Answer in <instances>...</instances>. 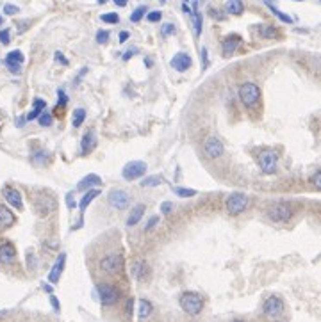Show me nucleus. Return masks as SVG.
Segmentation results:
<instances>
[{
	"label": "nucleus",
	"mask_w": 321,
	"mask_h": 322,
	"mask_svg": "<svg viewBox=\"0 0 321 322\" xmlns=\"http://www.w3.org/2000/svg\"><path fill=\"white\" fill-rule=\"evenodd\" d=\"M15 214L5 205H0V228H9L15 223Z\"/></svg>",
	"instance_id": "nucleus-23"
},
{
	"label": "nucleus",
	"mask_w": 321,
	"mask_h": 322,
	"mask_svg": "<svg viewBox=\"0 0 321 322\" xmlns=\"http://www.w3.org/2000/svg\"><path fill=\"white\" fill-rule=\"evenodd\" d=\"M2 22H4V20H2V16H0V25H2Z\"/></svg>",
	"instance_id": "nucleus-59"
},
{
	"label": "nucleus",
	"mask_w": 321,
	"mask_h": 322,
	"mask_svg": "<svg viewBox=\"0 0 321 322\" xmlns=\"http://www.w3.org/2000/svg\"><path fill=\"white\" fill-rule=\"evenodd\" d=\"M45 107H47V102H45L43 98H36L34 103H32V111L25 116V119H27V121H34V119H38V116L43 113Z\"/></svg>",
	"instance_id": "nucleus-24"
},
{
	"label": "nucleus",
	"mask_w": 321,
	"mask_h": 322,
	"mask_svg": "<svg viewBox=\"0 0 321 322\" xmlns=\"http://www.w3.org/2000/svg\"><path fill=\"white\" fill-rule=\"evenodd\" d=\"M0 43L2 45H9L11 43V30L9 29L0 30Z\"/></svg>",
	"instance_id": "nucleus-39"
},
{
	"label": "nucleus",
	"mask_w": 321,
	"mask_h": 322,
	"mask_svg": "<svg viewBox=\"0 0 321 322\" xmlns=\"http://www.w3.org/2000/svg\"><path fill=\"white\" fill-rule=\"evenodd\" d=\"M113 2H114L116 5H118V7H123V5H127L128 0H113Z\"/></svg>",
	"instance_id": "nucleus-55"
},
{
	"label": "nucleus",
	"mask_w": 321,
	"mask_h": 322,
	"mask_svg": "<svg viewBox=\"0 0 321 322\" xmlns=\"http://www.w3.org/2000/svg\"><path fill=\"white\" fill-rule=\"evenodd\" d=\"M239 45H241V38H239V36H236V34L227 36V38L223 39V45H222V46H223V54H225V55L234 54Z\"/></svg>",
	"instance_id": "nucleus-21"
},
{
	"label": "nucleus",
	"mask_w": 321,
	"mask_h": 322,
	"mask_svg": "<svg viewBox=\"0 0 321 322\" xmlns=\"http://www.w3.org/2000/svg\"><path fill=\"white\" fill-rule=\"evenodd\" d=\"M161 32H163L164 36L175 34V25H173V23H164V25H163V29H161Z\"/></svg>",
	"instance_id": "nucleus-44"
},
{
	"label": "nucleus",
	"mask_w": 321,
	"mask_h": 322,
	"mask_svg": "<svg viewBox=\"0 0 321 322\" xmlns=\"http://www.w3.org/2000/svg\"><path fill=\"white\" fill-rule=\"evenodd\" d=\"M262 312L270 319H278L284 313V301L278 296H270L262 304Z\"/></svg>",
	"instance_id": "nucleus-6"
},
{
	"label": "nucleus",
	"mask_w": 321,
	"mask_h": 322,
	"mask_svg": "<svg viewBox=\"0 0 321 322\" xmlns=\"http://www.w3.org/2000/svg\"><path fill=\"white\" fill-rule=\"evenodd\" d=\"M100 20L102 22H105V23H118V20H120V16L116 15V13H105V15H102L100 16Z\"/></svg>",
	"instance_id": "nucleus-36"
},
{
	"label": "nucleus",
	"mask_w": 321,
	"mask_h": 322,
	"mask_svg": "<svg viewBox=\"0 0 321 322\" xmlns=\"http://www.w3.org/2000/svg\"><path fill=\"white\" fill-rule=\"evenodd\" d=\"M277 162L278 159L275 152H262L261 157H259V166L266 175H273L277 171Z\"/></svg>",
	"instance_id": "nucleus-10"
},
{
	"label": "nucleus",
	"mask_w": 321,
	"mask_h": 322,
	"mask_svg": "<svg viewBox=\"0 0 321 322\" xmlns=\"http://www.w3.org/2000/svg\"><path fill=\"white\" fill-rule=\"evenodd\" d=\"M239 98H241L243 105H247V107L255 105L259 102V98H261V89L253 82H245L239 88Z\"/></svg>",
	"instance_id": "nucleus-5"
},
{
	"label": "nucleus",
	"mask_w": 321,
	"mask_h": 322,
	"mask_svg": "<svg viewBox=\"0 0 321 322\" xmlns=\"http://www.w3.org/2000/svg\"><path fill=\"white\" fill-rule=\"evenodd\" d=\"M38 123H40L41 127H50V125H52V114L41 113L40 116H38Z\"/></svg>",
	"instance_id": "nucleus-35"
},
{
	"label": "nucleus",
	"mask_w": 321,
	"mask_h": 322,
	"mask_svg": "<svg viewBox=\"0 0 321 322\" xmlns=\"http://www.w3.org/2000/svg\"><path fill=\"white\" fill-rule=\"evenodd\" d=\"M159 2H161V4H164V2H166V0H159Z\"/></svg>",
	"instance_id": "nucleus-60"
},
{
	"label": "nucleus",
	"mask_w": 321,
	"mask_h": 322,
	"mask_svg": "<svg viewBox=\"0 0 321 322\" xmlns=\"http://www.w3.org/2000/svg\"><path fill=\"white\" fill-rule=\"evenodd\" d=\"M180 308L188 315L195 317L203 310V298L197 292H184L180 296Z\"/></svg>",
	"instance_id": "nucleus-1"
},
{
	"label": "nucleus",
	"mask_w": 321,
	"mask_h": 322,
	"mask_svg": "<svg viewBox=\"0 0 321 322\" xmlns=\"http://www.w3.org/2000/svg\"><path fill=\"white\" fill-rule=\"evenodd\" d=\"M100 271L107 274H118L123 269V256L120 253H109L100 260Z\"/></svg>",
	"instance_id": "nucleus-4"
},
{
	"label": "nucleus",
	"mask_w": 321,
	"mask_h": 322,
	"mask_svg": "<svg viewBox=\"0 0 321 322\" xmlns=\"http://www.w3.org/2000/svg\"><path fill=\"white\" fill-rule=\"evenodd\" d=\"M145 64H147V68H152V66H153V61H152V59L147 57V59H145Z\"/></svg>",
	"instance_id": "nucleus-57"
},
{
	"label": "nucleus",
	"mask_w": 321,
	"mask_h": 322,
	"mask_svg": "<svg viewBox=\"0 0 321 322\" xmlns=\"http://www.w3.org/2000/svg\"><path fill=\"white\" fill-rule=\"evenodd\" d=\"M147 173V164L143 161H132L125 164L123 171H122V176H123L127 182H132L136 178H141Z\"/></svg>",
	"instance_id": "nucleus-7"
},
{
	"label": "nucleus",
	"mask_w": 321,
	"mask_h": 322,
	"mask_svg": "<svg viewBox=\"0 0 321 322\" xmlns=\"http://www.w3.org/2000/svg\"><path fill=\"white\" fill-rule=\"evenodd\" d=\"M161 184H163V176H159V175L148 176V178H145V180L141 182V185L143 187H159Z\"/></svg>",
	"instance_id": "nucleus-33"
},
{
	"label": "nucleus",
	"mask_w": 321,
	"mask_h": 322,
	"mask_svg": "<svg viewBox=\"0 0 321 322\" xmlns=\"http://www.w3.org/2000/svg\"><path fill=\"white\" fill-rule=\"evenodd\" d=\"M16 258V249L11 242H4L0 246V262L2 264H11Z\"/></svg>",
	"instance_id": "nucleus-19"
},
{
	"label": "nucleus",
	"mask_w": 321,
	"mask_h": 322,
	"mask_svg": "<svg viewBox=\"0 0 321 322\" xmlns=\"http://www.w3.org/2000/svg\"><path fill=\"white\" fill-rule=\"evenodd\" d=\"M161 18H163V13H161V11H150L148 15H147V20H148V22H152V23L159 22Z\"/></svg>",
	"instance_id": "nucleus-43"
},
{
	"label": "nucleus",
	"mask_w": 321,
	"mask_h": 322,
	"mask_svg": "<svg viewBox=\"0 0 321 322\" xmlns=\"http://www.w3.org/2000/svg\"><path fill=\"white\" fill-rule=\"evenodd\" d=\"M266 4H268V7H270V11H272L273 15L278 16V18H280L282 22H284V23H293V22H295V20H293L289 15H286V13H282V11H278L277 7H275V5L272 4V2H266Z\"/></svg>",
	"instance_id": "nucleus-31"
},
{
	"label": "nucleus",
	"mask_w": 321,
	"mask_h": 322,
	"mask_svg": "<svg viewBox=\"0 0 321 322\" xmlns=\"http://www.w3.org/2000/svg\"><path fill=\"white\" fill-rule=\"evenodd\" d=\"M191 57H189L186 52H178V54L173 55L172 59V68L177 69L178 73H184V71H188L191 68Z\"/></svg>",
	"instance_id": "nucleus-14"
},
{
	"label": "nucleus",
	"mask_w": 321,
	"mask_h": 322,
	"mask_svg": "<svg viewBox=\"0 0 321 322\" xmlns=\"http://www.w3.org/2000/svg\"><path fill=\"white\" fill-rule=\"evenodd\" d=\"M195 34H202V15L198 11H195Z\"/></svg>",
	"instance_id": "nucleus-38"
},
{
	"label": "nucleus",
	"mask_w": 321,
	"mask_h": 322,
	"mask_svg": "<svg viewBox=\"0 0 321 322\" xmlns=\"http://www.w3.org/2000/svg\"><path fill=\"white\" fill-rule=\"evenodd\" d=\"M259 32H261L262 38H270V39L278 36V30L275 29V27H272V25H261V27H259Z\"/></svg>",
	"instance_id": "nucleus-30"
},
{
	"label": "nucleus",
	"mask_w": 321,
	"mask_h": 322,
	"mask_svg": "<svg viewBox=\"0 0 321 322\" xmlns=\"http://www.w3.org/2000/svg\"><path fill=\"white\" fill-rule=\"evenodd\" d=\"M55 61H57L59 64H63V66H66V64H68V59L64 57L61 52H55Z\"/></svg>",
	"instance_id": "nucleus-51"
},
{
	"label": "nucleus",
	"mask_w": 321,
	"mask_h": 322,
	"mask_svg": "<svg viewBox=\"0 0 321 322\" xmlns=\"http://www.w3.org/2000/svg\"><path fill=\"white\" fill-rule=\"evenodd\" d=\"M97 296H99L100 303L104 304V306H113L120 301V292L118 287H114V285H109V283H100L97 285Z\"/></svg>",
	"instance_id": "nucleus-2"
},
{
	"label": "nucleus",
	"mask_w": 321,
	"mask_h": 322,
	"mask_svg": "<svg viewBox=\"0 0 321 322\" xmlns=\"http://www.w3.org/2000/svg\"><path fill=\"white\" fill-rule=\"evenodd\" d=\"M107 41H109V32L107 30H99V32H97V43L105 45Z\"/></svg>",
	"instance_id": "nucleus-40"
},
{
	"label": "nucleus",
	"mask_w": 321,
	"mask_h": 322,
	"mask_svg": "<svg viewBox=\"0 0 321 322\" xmlns=\"http://www.w3.org/2000/svg\"><path fill=\"white\" fill-rule=\"evenodd\" d=\"M145 13H147V7H145V5H139L138 9H134V13L130 15V22H134V23L139 22V20L145 16Z\"/></svg>",
	"instance_id": "nucleus-34"
},
{
	"label": "nucleus",
	"mask_w": 321,
	"mask_h": 322,
	"mask_svg": "<svg viewBox=\"0 0 321 322\" xmlns=\"http://www.w3.org/2000/svg\"><path fill=\"white\" fill-rule=\"evenodd\" d=\"M66 203H68L70 210H74L75 207H77V203H75V200H74V192H68V194H66Z\"/></svg>",
	"instance_id": "nucleus-46"
},
{
	"label": "nucleus",
	"mask_w": 321,
	"mask_h": 322,
	"mask_svg": "<svg viewBox=\"0 0 321 322\" xmlns=\"http://www.w3.org/2000/svg\"><path fill=\"white\" fill-rule=\"evenodd\" d=\"M128 36H130V34H128L127 30H122V32H120V36H118L120 43H125V41H127V39H128Z\"/></svg>",
	"instance_id": "nucleus-53"
},
{
	"label": "nucleus",
	"mask_w": 321,
	"mask_h": 322,
	"mask_svg": "<svg viewBox=\"0 0 321 322\" xmlns=\"http://www.w3.org/2000/svg\"><path fill=\"white\" fill-rule=\"evenodd\" d=\"M34 208L38 210L41 215H47L50 210L54 208V201L50 200L49 196H38L34 200Z\"/></svg>",
	"instance_id": "nucleus-20"
},
{
	"label": "nucleus",
	"mask_w": 321,
	"mask_h": 322,
	"mask_svg": "<svg viewBox=\"0 0 321 322\" xmlns=\"http://www.w3.org/2000/svg\"><path fill=\"white\" fill-rule=\"evenodd\" d=\"M203 152L209 159H218V157H222L223 152H225V148H223V142L218 139V137H209L205 144H203Z\"/></svg>",
	"instance_id": "nucleus-13"
},
{
	"label": "nucleus",
	"mask_w": 321,
	"mask_h": 322,
	"mask_svg": "<svg viewBox=\"0 0 321 322\" xmlns=\"http://www.w3.org/2000/svg\"><path fill=\"white\" fill-rule=\"evenodd\" d=\"M138 52H139V50L136 48V46H132V48H128L127 52H125V54H123V61H128V59L132 57V55H136V54H138Z\"/></svg>",
	"instance_id": "nucleus-48"
},
{
	"label": "nucleus",
	"mask_w": 321,
	"mask_h": 322,
	"mask_svg": "<svg viewBox=\"0 0 321 322\" xmlns=\"http://www.w3.org/2000/svg\"><path fill=\"white\" fill-rule=\"evenodd\" d=\"M145 215V205H136L132 208V212H130V215H128L127 219V226H134L138 225L139 221H141V217Z\"/></svg>",
	"instance_id": "nucleus-27"
},
{
	"label": "nucleus",
	"mask_w": 321,
	"mask_h": 322,
	"mask_svg": "<svg viewBox=\"0 0 321 322\" xmlns=\"http://www.w3.org/2000/svg\"><path fill=\"white\" fill-rule=\"evenodd\" d=\"M152 312H153L152 303H150V301H147V299H139V306H138V317H139V321H147V319H150Z\"/></svg>",
	"instance_id": "nucleus-25"
},
{
	"label": "nucleus",
	"mask_w": 321,
	"mask_h": 322,
	"mask_svg": "<svg viewBox=\"0 0 321 322\" xmlns=\"http://www.w3.org/2000/svg\"><path fill=\"white\" fill-rule=\"evenodd\" d=\"M225 11L228 15H241L245 11V5H243V0H227L225 4Z\"/></svg>",
	"instance_id": "nucleus-28"
},
{
	"label": "nucleus",
	"mask_w": 321,
	"mask_h": 322,
	"mask_svg": "<svg viewBox=\"0 0 321 322\" xmlns=\"http://www.w3.org/2000/svg\"><path fill=\"white\" fill-rule=\"evenodd\" d=\"M30 161L36 166H47L50 162V153L47 150H36L32 155H30Z\"/></svg>",
	"instance_id": "nucleus-26"
},
{
	"label": "nucleus",
	"mask_w": 321,
	"mask_h": 322,
	"mask_svg": "<svg viewBox=\"0 0 321 322\" xmlns=\"http://www.w3.org/2000/svg\"><path fill=\"white\" fill-rule=\"evenodd\" d=\"M64 265H66V254L59 253V256L55 258L54 265H52V269H50V273H49L50 283H57V281H59L61 274H63V271H64Z\"/></svg>",
	"instance_id": "nucleus-15"
},
{
	"label": "nucleus",
	"mask_w": 321,
	"mask_h": 322,
	"mask_svg": "<svg viewBox=\"0 0 321 322\" xmlns=\"http://www.w3.org/2000/svg\"><path fill=\"white\" fill-rule=\"evenodd\" d=\"M2 196L5 198L7 205H11L13 208H16V210H22V208H24V200H22L20 190H16L15 187L5 185L4 189H2Z\"/></svg>",
	"instance_id": "nucleus-12"
},
{
	"label": "nucleus",
	"mask_w": 321,
	"mask_h": 322,
	"mask_svg": "<svg viewBox=\"0 0 321 322\" xmlns=\"http://www.w3.org/2000/svg\"><path fill=\"white\" fill-rule=\"evenodd\" d=\"M57 96H59V102H57V107H59V109L66 107V103H68V96H66V93H64L63 89H59V91H57Z\"/></svg>",
	"instance_id": "nucleus-42"
},
{
	"label": "nucleus",
	"mask_w": 321,
	"mask_h": 322,
	"mask_svg": "<svg viewBox=\"0 0 321 322\" xmlns=\"http://www.w3.org/2000/svg\"><path fill=\"white\" fill-rule=\"evenodd\" d=\"M296 2H303V0H296Z\"/></svg>",
	"instance_id": "nucleus-61"
},
{
	"label": "nucleus",
	"mask_w": 321,
	"mask_h": 322,
	"mask_svg": "<svg viewBox=\"0 0 321 322\" xmlns=\"http://www.w3.org/2000/svg\"><path fill=\"white\" fill-rule=\"evenodd\" d=\"M25 123H27V119H25V117H18V121H16V127H24Z\"/></svg>",
	"instance_id": "nucleus-56"
},
{
	"label": "nucleus",
	"mask_w": 321,
	"mask_h": 322,
	"mask_svg": "<svg viewBox=\"0 0 321 322\" xmlns=\"http://www.w3.org/2000/svg\"><path fill=\"white\" fill-rule=\"evenodd\" d=\"M50 303H52V308H54L55 312H59V310H61V306H59V299L55 298V296H52V294H50Z\"/></svg>",
	"instance_id": "nucleus-50"
},
{
	"label": "nucleus",
	"mask_w": 321,
	"mask_h": 322,
	"mask_svg": "<svg viewBox=\"0 0 321 322\" xmlns=\"http://www.w3.org/2000/svg\"><path fill=\"white\" fill-rule=\"evenodd\" d=\"M173 192L178 196V198H193V196L198 194V190L195 189H189V187H173Z\"/></svg>",
	"instance_id": "nucleus-29"
},
{
	"label": "nucleus",
	"mask_w": 321,
	"mask_h": 322,
	"mask_svg": "<svg viewBox=\"0 0 321 322\" xmlns=\"http://www.w3.org/2000/svg\"><path fill=\"white\" fill-rule=\"evenodd\" d=\"M172 208H173V207H172V203H170V201H164L163 205H161V212H163L164 215H168L170 212H172Z\"/></svg>",
	"instance_id": "nucleus-49"
},
{
	"label": "nucleus",
	"mask_w": 321,
	"mask_h": 322,
	"mask_svg": "<svg viewBox=\"0 0 321 322\" xmlns=\"http://www.w3.org/2000/svg\"><path fill=\"white\" fill-rule=\"evenodd\" d=\"M209 66V55H207V48H202V69H207Z\"/></svg>",
	"instance_id": "nucleus-47"
},
{
	"label": "nucleus",
	"mask_w": 321,
	"mask_h": 322,
	"mask_svg": "<svg viewBox=\"0 0 321 322\" xmlns=\"http://www.w3.org/2000/svg\"><path fill=\"white\" fill-rule=\"evenodd\" d=\"M102 194V190L99 189V187H95V189H89L88 192H86L84 196H82V200L77 203L79 205V208H80V214H84L86 212V208L89 207V203L95 200V198H99V196Z\"/></svg>",
	"instance_id": "nucleus-22"
},
{
	"label": "nucleus",
	"mask_w": 321,
	"mask_h": 322,
	"mask_svg": "<svg viewBox=\"0 0 321 322\" xmlns=\"http://www.w3.org/2000/svg\"><path fill=\"white\" fill-rule=\"evenodd\" d=\"M157 223H159V217H157V215H153V217H150V221H148V223H147V226H145V231H150V230H152L153 226L157 225Z\"/></svg>",
	"instance_id": "nucleus-45"
},
{
	"label": "nucleus",
	"mask_w": 321,
	"mask_h": 322,
	"mask_svg": "<svg viewBox=\"0 0 321 322\" xmlns=\"http://www.w3.org/2000/svg\"><path fill=\"white\" fill-rule=\"evenodd\" d=\"M86 119V111L84 109H75L74 111V117H72V125L74 127H80Z\"/></svg>",
	"instance_id": "nucleus-32"
},
{
	"label": "nucleus",
	"mask_w": 321,
	"mask_h": 322,
	"mask_svg": "<svg viewBox=\"0 0 321 322\" xmlns=\"http://www.w3.org/2000/svg\"><path fill=\"white\" fill-rule=\"evenodd\" d=\"M248 203H250L248 196H245L243 192H232L227 198L225 207H227V212L230 215H239L248 208Z\"/></svg>",
	"instance_id": "nucleus-3"
},
{
	"label": "nucleus",
	"mask_w": 321,
	"mask_h": 322,
	"mask_svg": "<svg viewBox=\"0 0 321 322\" xmlns=\"http://www.w3.org/2000/svg\"><path fill=\"white\" fill-rule=\"evenodd\" d=\"M41 287H43V290H45V292H49V294H52V292H54V288L50 287L49 283H43V285H41Z\"/></svg>",
	"instance_id": "nucleus-54"
},
{
	"label": "nucleus",
	"mask_w": 321,
	"mask_h": 322,
	"mask_svg": "<svg viewBox=\"0 0 321 322\" xmlns=\"http://www.w3.org/2000/svg\"><path fill=\"white\" fill-rule=\"evenodd\" d=\"M102 185V178H100L99 175H95V173H91V175H86L82 180L77 184V189L79 190H89V189H95V187Z\"/></svg>",
	"instance_id": "nucleus-18"
},
{
	"label": "nucleus",
	"mask_w": 321,
	"mask_h": 322,
	"mask_svg": "<svg viewBox=\"0 0 321 322\" xmlns=\"http://www.w3.org/2000/svg\"><path fill=\"white\" fill-rule=\"evenodd\" d=\"M18 13H20V7H18V5H15V4H5L4 5V15L15 16V15H18Z\"/></svg>",
	"instance_id": "nucleus-37"
},
{
	"label": "nucleus",
	"mask_w": 321,
	"mask_h": 322,
	"mask_svg": "<svg viewBox=\"0 0 321 322\" xmlns=\"http://www.w3.org/2000/svg\"><path fill=\"white\" fill-rule=\"evenodd\" d=\"M268 215L275 223H286V221H289L293 217V208L287 203H277V205L270 207Z\"/></svg>",
	"instance_id": "nucleus-8"
},
{
	"label": "nucleus",
	"mask_w": 321,
	"mask_h": 322,
	"mask_svg": "<svg viewBox=\"0 0 321 322\" xmlns=\"http://www.w3.org/2000/svg\"><path fill=\"white\" fill-rule=\"evenodd\" d=\"M311 182H312V185H314V189H318V190L321 189V171L320 169L311 176Z\"/></svg>",
	"instance_id": "nucleus-41"
},
{
	"label": "nucleus",
	"mask_w": 321,
	"mask_h": 322,
	"mask_svg": "<svg viewBox=\"0 0 321 322\" xmlns=\"http://www.w3.org/2000/svg\"><path fill=\"white\" fill-rule=\"evenodd\" d=\"M132 308H134V299H128V301H127V306H125L127 317H132Z\"/></svg>",
	"instance_id": "nucleus-52"
},
{
	"label": "nucleus",
	"mask_w": 321,
	"mask_h": 322,
	"mask_svg": "<svg viewBox=\"0 0 321 322\" xmlns=\"http://www.w3.org/2000/svg\"><path fill=\"white\" fill-rule=\"evenodd\" d=\"M95 144H97V136L93 130H88L80 139V155H88L95 148Z\"/></svg>",
	"instance_id": "nucleus-17"
},
{
	"label": "nucleus",
	"mask_w": 321,
	"mask_h": 322,
	"mask_svg": "<svg viewBox=\"0 0 321 322\" xmlns=\"http://www.w3.org/2000/svg\"><path fill=\"white\" fill-rule=\"evenodd\" d=\"M130 273H132V276L138 279V281H143V279H147V276L150 274V269L145 260H136V262H132Z\"/></svg>",
	"instance_id": "nucleus-16"
},
{
	"label": "nucleus",
	"mask_w": 321,
	"mask_h": 322,
	"mask_svg": "<svg viewBox=\"0 0 321 322\" xmlns=\"http://www.w3.org/2000/svg\"><path fill=\"white\" fill-rule=\"evenodd\" d=\"M232 322H247V321H241V319H236V321H232Z\"/></svg>",
	"instance_id": "nucleus-58"
},
{
	"label": "nucleus",
	"mask_w": 321,
	"mask_h": 322,
	"mask_svg": "<svg viewBox=\"0 0 321 322\" xmlns=\"http://www.w3.org/2000/svg\"><path fill=\"white\" fill-rule=\"evenodd\" d=\"M107 201H109V205H113L114 208L125 210L130 205V196H128V192L123 189H114L109 192Z\"/></svg>",
	"instance_id": "nucleus-9"
},
{
	"label": "nucleus",
	"mask_w": 321,
	"mask_h": 322,
	"mask_svg": "<svg viewBox=\"0 0 321 322\" xmlns=\"http://www.w3.org/2000/svg\"><path fill=\"white\" fill-rule=\"evenodd\" d=\"M4 64L7 66V69H9L11 73H20L22 64H24V54H22L20 50H13V52H9V54L5 55Z\"/></svg>",
	"instance_id": "nucleus-11"
}]
</instances>
